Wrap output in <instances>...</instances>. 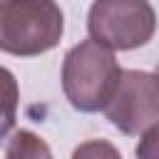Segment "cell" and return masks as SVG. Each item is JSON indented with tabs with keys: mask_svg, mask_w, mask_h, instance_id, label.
I'll list each match as a JSON object with an SVG mask.
<instances>
[{
	"mask_svg": "<svg viewBox=\"0 0 159 159\" xmlns=\"http://www.w3.org/2000/svg\"><path fill=\"white\" fill-rule=\"evenodd\" d=\"M122 67L114 60V50L94 37L75 45L62 62V92L77 112H104L112 99Z\"/></svg>",
	"mask_w": 159,
	"mask_h": 159,
	"instance_id": "1",
	"label": "cell"
},
{
	"mask_svg": "<svg viewBox=\"0 0 159 159\" xmlns=\"http://www.w3.org/2000/svg\"><path fill=\"white\" fill-rule=\"evenodd\" d=\"M65 15L55 0H2L0 50L15 57H37L60 45Z\"/></svg>",
	"mask_w": 159,
	"mask_h": 159,
	"instance_id": "2",
	"label": "cell"
},
{
	"mask_svg": "<svg viewBox=\"0 0 159 159\" xmlns=\"http://www.w3.org/2000/svg\"><path fill=\"white\" fill-rule=\"evenodd\" d=\"M87 32L112 50H137L154 37L157 12L149 0H94Z\"/></svg>",
	"mask_w": 159,
	"mask_h": 159,
	"instance_id": "3",
	"label": "cell"
},
{
	"mask_svg": "<svg viewBox=\"0 0 159 159\" xmlns=\"http://www.w3.org/2000/svg\"><path fill=\"white\" fill-rule=\"evenodd\" d=\"M104 114L122 134H144L159 119V75L144 70H122Z\"/></svg>",
	"mask_w": 159,
	"mask_h": 159,
	"instance_id": "4",
	"label": "cell"
},
{
	"mask_svg": "<svg viewBox=\"0 0 159 159\" xmlns=\"http://www.w3.org/2000/svg\"><path fill=\"white\" fill-rule=\"evenodd\" d=\"M37 157L47 159V157H52V152L40 137H35L27 129H20L5 149V159H37Z\"/></svg>",
	"mask_w": 159,
	"mask_h": 159,
	"instance_id": "5",
	"label": "cell"
},
{
	"mask_svg": "<svg viewBox=\"0 0 159 159\" xmlns=\"http://www.w3.org/2000/svg\"><path fill=\"white\" fill-rule=\"evenodd\" d=\"M134 154L142 157V159H159V119L142 134Z\"/></svg>",
	"mask_w": 159,
	"mask_h": 159,
	"instance_id": "6",
	"label": "cell"
},
{
	"mask_svg": "<svg viewBox=\"0 0 159 159\" xmlns=\"http://www.w3.org/2000/svg\"><path fill=\"white\" fill-rule=\"evenodd\" d=\"M102 154V152H109L112 157H117V149H112L109 144H97V142H89V144H84V147H80V149H75V157H87V154Z\"/></svg>",
	"mask_w": 159,
	"mask_h": 159,
	"instance_id": "7",
	"label": "cell"
},
{
	"mask_svg": "<svg viewBox=\"0 0 159 159\" xmlns=\"http://www.w3.org/2000/svg\"><path fill=\"white\" fill-rule=\"evenodd\" d=\"M157 75H159V67H157Z\"/></svg>",
	"mask_w": 159,
	"mask_h": 159,
	"instance_id": "8",
	"label": "cell"
}]
</instances>
